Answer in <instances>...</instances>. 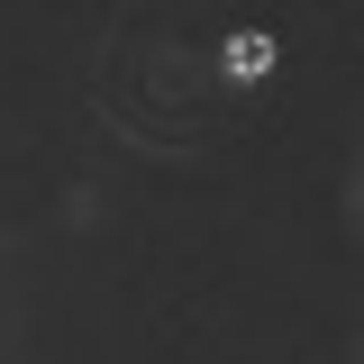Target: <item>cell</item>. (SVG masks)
Here are the masks:
<instances>
[{"label":"cell","instance_id":"obj_1","mask_svg":"<svg viewBox=\"0 0 364 364\" xmlns=\"http://www.w3.org/2000/svg\"><path fill=\"white\" fill-rule=\"evenodd\" d=\"M264 64H273V37H237L228 46V82H255Z\"/></svg>","mask_w":364,"mask_h":364}]
</instances>
